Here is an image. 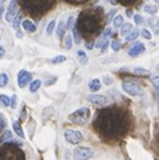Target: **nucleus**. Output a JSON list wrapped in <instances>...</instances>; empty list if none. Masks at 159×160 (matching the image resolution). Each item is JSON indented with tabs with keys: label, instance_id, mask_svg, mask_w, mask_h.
<instances>
[{
	"label": "nucleus",
	"instance_id": "15",
	"mask_svg": "<svg viewBox=\"0 0 159 160\" xmlns=\"http://www.w3.org/2000/svg\"><path fill=\"white\" fill-rule=\"evenodd\" d=\"M100 80L99 79H92L90 83H88V88H90L91 92H98L100 89Z\"/></svg>",
	"mask_w": 159,
	"mask_h": 160
},
{
	"label": "nucleus",
	"instance_id": "39",
	"mask_svg": "<svg viewBox=\"0 0 159 160\" xmlns=\"http://www.w3.org/2000/svg\"><path fill=\"white\" fill-rule=\"evenodd\" d=\"M108 44H110V40L106 39V42H104V44H103L102 48H100V51H102V52H106V49H107V47H108Z\"/></svg>",
	"mask_w": 159,
	"mask_h": 160
},
{
	"label": "nucleus",
	"instance_id": "28",
	"mask_svg": "<svg viewBox=\"0 0 159 160\" xmlns=\"http://www.w3.org/2000/svg\"><path fill=\"white\" fill-rule=\"evenodd\" d=\"M8 83V76L6 73H0V87H6Z\"/></svg>",
	"mask_w": 159,
	"mask_h": 160
},
{
	"label": "nucleus",
	"instance_id": "33",
	"mask_svg": "<svg viewBox=\"0 0 159 160\" xmlns=\"http://www.w3.org/2000/svg\"><path fill=\"white\" fill-rule=\"evenodd\" d=\"M151 82H152L154 86H155V88L159 89V75H155V76H152V78H151Z\"/></svg>",
	"mask_w": 159,
	"mask_h": 160
},
{
	"label": "nucleus",
	"instance_id": "13",
	"mask_svg": "<svg viewBox=\"0 0 159 160\" xmlns=\"http://www.w3.org/2000/svg\"><path fill=\"white\" fill-rule=\"evenodd\" d=\"M22 26L27 32H31V33L36 32V26H35L33 22H31V20H24V22L22 23Z\"/></svg>",
	"mask_w": 159,
	"mask_h": 160
},
{
	"label": "nucleus",
	"instance_id": "25",
	"mask_svg": "<svg viewBox=\"0 0 159 160\" xmlns=\"http://www.w3.org/2000/svg\"><path fill=\"white\" fill-rule=\"evenodd\" d=\"M145 11L147 13H150V15H155L158 9H156V7L154 6V4H146V6H145Z\"/></svg>",
	"mask_w": 159,
	"mask_h": 160
},
{
	"label": "nucleus",
	"instance_id": "29",
	"mask_svg": "<svg viewBox=\"0 0 159 160\" xmlns=\"http://www.w3.org/2000/svg\"><path fill=\"white\" fill-rule=\"evenodd\" d=\"M111 33H112V29L110 28V27H107L106 29L103 31V33H102V36H100V39H108L111 36Z\"/></svg>",
	"mask_w": 159,
	"mask_h": 160
},
{
	"label": "nucleus",
	"instance_id": "43",
	"mask_svg": "<svg viewBox=\"0 0 159 160\" xmlns=\"http://www.w3.org/2000/svg\"><path fill=\"white\" fill-rule=\"evenodd\" d=\"M56 82V78H52V79H49L48 82L46 83V86H49V84H52V83H55Z\"/></svg>",
	"mask_w": 159,
	"mask_h": 160
},
{
	"label": "nucleus",
	"instance_id": "20",
	"mask_svg": "<svg viewBox=\"0 0 159 160\" xmlns=\"http://www.w3.org/2000/svg\"><path fill=\"white\" fill-rule=\"evenodd\" d=\"M71 47H72V38H71V35H66V38L63 40V48L71 49Z\"/></svg>",
	"mask_w": 159,
	"mask_h": 160
},
{
	"label": "nucleus",
	"instance_id": "23",
	"mask_svg": "<svg viewBox=\"0 0 159 160\" xmlns=\"http://www.w3.org/2000/svg\"><path fill=\"white\" fill-rule=\"evenodd\" d=\"M55 27H56V22L55 20H51V22L48 23V26H47V35L48 36H51L52 32L55 31Z\"/></svg>",
	"mask_w": 159,
	"mask_h": 160
},
{
	"label": "nucleus",
	"instance_id": "3",
	"mask_svg": "<svg viewBox=\"0 0 159 160\" xmlns=\"http://www.w3.org/2000/svg\"><path fill=\"white\" fill-rule=\"evenodd\" d=\"M0 160H24V153L16 144L7 143L0 148Z\"/></svg>",
	"mask_w": 159,
	"mask_h": 160
},
{
	"label": "nucleus",
	"instance_id": "9",
	"mask_svg": "<svg viewBox=\"0 0 159 160\" xmlns=\"http://www.w3.org/2000/svg\"><path fill=\"white\" fill-rule=\"evenodd\" d=\"M31 78H32V75L28 71H26V69L19 71V73H18V86L20 88H24L29 82H31Z\"/></svg>",
	"mask_w": 159,
	"mask_h": 160
},
{
	"label": "nucleus",
	"instance_id": "46",
	"mask_svg": "<svg viewBox=\"0 0 159 160\" xmlns=\"http://www.w3.org/2000/svg\"><path fill=\"white\" fill-rule=\"evenodd\" d=\"M123 3H131V2H134V0H122Z\"/></svg>",
	"mask_w": 159,
	"mask_h": 160
},
{
	"label": "nucleus",
	"instance_id": "2",
	"mask_svg": "<svg viewBox=\"0 0 159 160\" xmlns=\"http://www.w3.org/2000/svg\"><path fill=\"white\" fill-rule=\"evenodd\" d=\"M23 7L32 15H43L54 6V0H22Z\"/></svg>",
	"mask_w": 159,
	"mask_h": 160
},
{
	"label": "nucleus",
	"instance_id": "41",
	"mask_svg": "<svg viewBox=\"0 0 159 160\" xmlns=\"http://www.w3.org/2000/svg\"><path fill=\"white\" fill-rule=\"evenodd\" d=\"M86 47H87V49H92L94 47H95V43H94V42H88Z\"/></svg>",
	"mask_w": 159,
	"mask_h": 160
},
{
	"label": "nucleus",
	"instance_id": "36",
	"mask_svg": "<svg viewBox=\"0 0 159 160\" xmlns=\"http://www.w3.org/2000/svg\"><path fill=\"white\" fill-rule=\"evenodd\" d=\"M134 20H135V24H142L143 23V18H142V15H135V16H134Z\"/></svg>",
	"mask_w": 159,
	"mask_h": 160
},
{
	"label": "nucleus",
	"instance_id": "37",
	"mask_svg": "<svg viewBox=\"0 0 159 160\" xmlns=\"http://www.w3.org/2000/svg\"><path fill=\"white\" fill-rule=\"evenodd\" d=\"M115 13H116V11H114V9H112V11L106 16V20H107V22H112V20H114L112 18H114V15H115Z\"/></svg>",
	"mask_w": 159,
	"mask_h": 160
},
{
	"label": "nucleus",
	"instance_id": "27",
	"mask_svg": "<svg viewBox=\"0 0 159 160\" xmlns=\"http://www.w3.org/2000/svg\"><path fill=\"white\" fill-rule=\"evenodd\" d=\"M66 56L64 55H58V56H55L52 60H51V63L52 64H59V63H63V62H66Z\"/></svg>",
	"mask_w": 159,
	"mask_h": 160
},
{
	"label": "nucleus",
	"instance_id": "50",
	"mask_svg": "<svg viewBox=\"0 0 159 160\" xmlns=\"http://www.w3.org/2000/svg\"><path fill=\"white\" fill-rule=\"evenodd\" d=\"M158 26H159V20H158Z\"/></svg>",
	"mask_w": 159,
	"mask_h": 160
},
{
	"label": "nucleus",
	"instance_id": "51",
	"mask_svg": "<svg viewBox=\"0 0 159 160\" xmlns=\"http://www.w3.org/2000/svg\"><path fill=\"white\" fill-rule=\"evenodd\" d=\"M156 2H159V0H156Z\"/></svg>",
	"mask_w": 159,
	"mask_h": 160
},
{
	"label": "nucleus",
	"instance_id": "24",
	"mask_svg": "<svg viewBox=\"0 0 159 160\" xmlns=\"http://www.w3.org/2000/svg\"><path fill=\"white\" fill-rule=\"evenodd\" d=\"M121 47H122V43H121V40H119V39H115V40H112V42H111V48H112L114 52L119 51Z\"/></svg>",
	"mask_w": 159,
	"mask_h": 160
},
{
	"label": "nucleus",
	"instance_id": "12",
	"mask_svg": "<svg viewBox=\"0 0 159 160\" xmlns=\"http://www.w3.org/2000/svg\"><path fill=\"white\" fill-rule=\"evenodd\" d=\"M12 132L9 129H4L0 135V144H6V143H12Z\"/></svg>",
	"mask_w": 159,
	"mask_h": 160
},
{
	"label": "nucleus",
	"instance_id": "30",
	"mask_svg": "<svg viewBox=\"0 0 159 160\" xmlns=\"http://www.w3.org/2000/svg\"><path fill=\"white\" fill-rule=\"evenodd\" d=\"M134 73H136V75H148V71L145 69V68L136 67V68H134Z\"/></svg>",
	"mask_w": 159,
	"mask_h": 160
},
{
	"label": "nucleus",
	"instance_id": "45",
	"mask_svg": "<svg viewBox=\"0 0 159 160\" xmlns=\"http://www.w3.org/2000/svg\"><path fill=\"white\" fill-rule=\"evenodd\" d=\"M3 11H4V8H3V7H0V18L3 16Z\"/></svg>",
	"mask_w": 159,
	"mask_h": 160
},
{
	"label": "nucleus",
	"instance_id": "34",
	"mask_svg": "<svg viewBox=\"0 0 159 160\" xmlns=\"http://www.w3.org/2000/svg\"><path fill=\"white\" fill-rule=\"evenodd\" d=\"M6 119H4V115L3 113H0V129H3L4 131V128H6Z\"/></svg>",
	"mask_w": 159,
	"mask_h": 160
},
{
	"label": "nucleus",
	"instance_id": "7",
	"mask_svg": "<svg viewBox=\"0 0 159 160\" xmlns=\"http://www.w3.org/2000/svg\"><path fill=\"white\" fill-rule=\"evenodd\" d=\"M64 138H66V140L68 143L79 144L83 140V135H82V132L75 131V129H67V131L64 132Z\"/></svg>",
	"mask_w": 159,
	"mask_h": 160
},
{
	"label": "nucleus",
	"instance_id": "44",
	"mask_svg": "<svg viewBox=\"0 0 159 160\" xmlns=\"http://www.w3.org/2000/svg\"><path fill=\"white\" fill-rule=\"evenodd\" d=\"M126 15H127V16H132V12H131V9H127V11H126Z\"/></svg>",
	"mask_w": 159,
	"mask_h": 160
},
{
	"label": "nucleus",
	"instance_id": "47",
	"mask_svg": "<svg viewBox=\"0 0 159 160\" xmlns=\"http://www.w3.org/2000/svg\"><path fill=\"white\" fill-rule=\"evenodd\" d=\"M155 35H159V29H156V31H155Z\"/></svg>",
	"mask_w": 159,
	"mask_h": 160
},
{
	"label": "nucleus",
	"instance_id": "49",
	"mask_svg": "<svg viewBox=\"0 0 159 160\" xmlns=\"http://www.w3.org/2000/svg\"><path fill=\"white\" fill-rule=\"evenodd\" d=\"M4 2H6V0H0V3H4Z\"/></svg>",
	"mask_w": 159,
	"mask_h": 160
},
{
	"label": "nucleus",
	"instance_id": "1",
	"mask_svg": "<svg viewBox=\"0 0 159 160\" xmlns=\"http://www.w3.org/2000/svg\"><path fill=\"white\" fill-rule=\"evenodd\" d=\"M94 127L100 132L104 138L106 136H116V135L122 131L123 123L116 115L108 113H100L96 120V123H94Z\"/></svg>",
	"mask_w": 159,
	"mask_h": 160
},
{
	"label": "nucleus",
	"instance_id": "17",
	"mask_svg": "<svg viewBox=\"0 0 159 160\" xmlns=\"http://www.w3.org/2000/svg\"><path fill=\"white\" fill-rule=\"evenodd\" d=\"M132 31V24H130V23H125L122 26V28H121V35L122 36H127L128 33H130Z\"/></svg>",
	"mask_w": 159,
	"mask_h": 160
},
{
	"label": "nucleus",
	"instance_id": "52",
	"mask_svg": "<svg viewBox=\"0 0 159 160\" xmlns=\"http://www.w3.org/2000/svg\"><path fill=\"white\" fill-rule=\"evenodd\" d=\"M0 39H2V36H0Z\"/></svg>",
	"mask_w": 159,
	"mask_h": 160
},
{
	"label": "nucleus",
	"instance_id": "18",
	"mask_svg": "<svg viewBox=\"0 0 159 160\" xmlns=\"http://www.w3.org/2000/svg\"><path fill=\"white\" fill-rule=\"evenodd\" d=\"M112 24H114V28H122V26L125 24L123 23V16L116 15V16L114 18V20H112Z\"/></svg>",
	"mask_w": 159,
	"mask_h": 160
},
{
	"label": "nucleus",
	"instance_id": "38",
	"mask_svg": "<svg viewBox=\"0 0 159 160\" xmlns=\"http://www.w3.org/2000/svg\"><path fill=\"white\" fill-rule=\"evenodd\" d=\"M74 24H75V19L71 16V18L68 19V28L69 29H74Z\"/></svg>",
	"mask_w": 159,
	"mask_h": 160
},
{
	"label": "nucleus",
	"instance_id": "5",
	"mask_svg": "<svg viewBox=\"0 0 159 160\" xmlns=\"http://www.w3.org/2000/svg\"><path fill=\"white\" fill-rule=\"evenodd\" d=\"M92 156H94V151L90 147H78L72 152L74 160H88Z\"/></svg>",
	"mask_w": 159,
	"mask_h": 160
},
{
	"label": "nucleus",
	"instance_id": "16",
	"mask_svg": "<svg viewBox=\"0 0 159 160\" xmlns=\"http://www.w3.org/2000/svg\"><path fill=\"white\" fill-rule=\"evenodd\" d=\"M12 127H13V131L16 132V135H18V136L20 138V139L26 138V135H24V131H23V128H22V126H20V123H19V122H13Z\"/></svg>",
	"mask_w": 159,
	"mask_h": 160
},
{
	"label": "nucleus",
	"instance_id": "6",
	"mask_svg": "<svg viewBox=\"0 0 159 160\" xmlns=\"http://www.w3.org/2000/svg\"><path fill=\"white\" fill-rule=\"evenodd\" d=\"M122 88H123V91H125L126 93L131 95V96H142L143 95V89L135 83L125 82L122 84Z\"/></svg>",
	"mask_w": 159,
	"mask_h": 160
},
{
	"label": "nucleus",
	"instance_id": "10",
	"mask_svg": "<svg viewBox=\"0 0 159 160\" xmlns=\"http://www.w3.org/2000/svg\"><path fill=\"white\" fill-rule=\"evenodd\" d=\"M88 102L95 104L98 107H103L108 103V98L106 95H95L94 93V95H90V96H88Z\"/></svg>",
	"mask_w": 159,
	"mask_h": 160
},
{
	"label": "nucleus",
	"instance_id": "8",
	"mask_svg": "<svg viewBox=\"0 0 159 160\" xmlns=\"http://www.w3.org/2000/svg\"><path fill=\"white\" fill-rule=\"evenodd\" d=\"M18 15H19V12H18V0H11V2H9V6L7 8L6 20L8 23H13V20Z\"/></svg>",
	"mask_w": 159,
	"mask_h": 160
},
{
	"label": "nucleus",
	"instance_id": "14",
	"mask_svg": "<svg viewBox=\"0 0 159 160\" xmlns=\"http://www.w3.org/2000/svg\"><path fill=\"white\" fill-rule=\"evenodd\" d=\"M76 58H78V62L82 64V66H86V64L88 63V56L87 53L82 51V49H79V51L76 52Z\"/></svg>",
	"mask_w": 159,
	"mask_h": 160
},
{
	"label": "nucleus",
	"instance_id": "40",
	"mask_svg": "<svg viewBox=\"0 0 159 160\" xmlns=\"http://www.w3.org/2000/svg\"><path fill=\"white\" fill-rule=\"evenodd\" d=\"M103 82H104V84H107V86H110V84L112 83V79H111L110 76H104V78H103Z\"/></svg>",
	"mask_w": 159,
	"mask_h": 160
},
{
	"label": "nucleus",
	"instance_id": "42",
	"mask_svg": "<svg viewBox=\"0 0 159 160\" xmlns=\"http://www.w3.org/2000/svg\"><path fill=\"white\" fill-rule=\"evenodd\" d=\"M4 53H6V49H4L2 46H0V59L4 58Z\"/></svg>",
	"mask_w": 159,
	"mask_h": 160
},
{
	"label": "nucleus",
	"instance_id": "4",
	"mask_svg": "<svg viewBox=\"0 0 159 160\" xmlns=\"http://www.w3.org/2000/svg\"><path fill=\"white\" fill-rule=\"evenodd\" d=\"M68 119H69V122L76 123V124H86L90 120V109L87 107H82L76 109L75 112H72L68 116Z\"/></svg>",
	"mask_w": 159,
	"mask_h": 160
},
{
	"label": "nucleus",
	"instance_id": "32",
	"mask_svg": "<svg viewBox=\"0 0 159 160\" xmlns=\"http://www.w3.org/2000/svg\"><path fill=\"white\" fill-rule=\"evenodd\" d=\"M74 38H75V43H76V44H80V36H79L78 27H76V28H74Z\"/></svg>",
	"mask_w": 159,
	"mask_h": 160
},
{
	"label": "nucleus",
	"instance_id": "22",
	"mask_svg": "<svg viewBox=\"0 0 159 160\" xmlns=\"http://www.w3.org/2000/svg\"><path fill=\"white\" fill-rule=\"evenodd\" d=\"M139 35H141V31H138V29H132V31L126 36V40L127 42H132V40H135L139 36Z\"/></svg>",
	"mask_w": 159,
	"mask_h": 160
},
{
	"label": "nucleus",
	"instance_id": "31",
	"mask_svg": "<svg viewBox=\"0 0 159 160\" xmlns=\"http://www.w3.org/2000/svg\"><path fill=\"white\" fill-rule=\"evenodd\" d=\"M141 35H142V36L145 38V39H147V40H150V39H151V32L148 31L147 28H143L142 31H141Z\"/></svg>",
	"mask_w": 159,
	"mask_h": 160
},
{
	"label": "nucleus",
	"instance_id": "35",
	"mask_svg": "<svg viewBox=\"0 0 159 160\" xmlns=\"http://www.w3.org/2000/svg\"><path fill=\"white\" fill-rule=\"evenodd\" d=\"M16 102H18L16 95H12V96H11V104H9V107H11V108H16Z\"/></svg>",
	"mask_w": 159,
	"mask_h": 160
},
{
	"label": "nucleus",
	"instance_id": "11",
	"mask_svg": "<svg viewBox=\"0 0 159 160\" xmlns=\"http://www.w3.org/2000/svg\"><path fill=\"white\" fill-rule=\"evenodd\" d=\"M146 51V48H145V44L143 43H135L134 46L128 49V55H130L131 58H136L138 55H141V53H145Z\"/></svg>",
	"mask_w": 159,
	"mask_h": 160
},
{
	"label": "nucleus",
	"instance_id": "48",
	"mask_svg": "<svg viewBox=\"0 0 159 160\" xmlns=\"http://www.w3.org/2000/svg\"><path fill=\"white\" fill-rule=\"evenodd\" d=\"M158 111H159V99H158Z\"/></svg>",
	"mask_w": 159,
	"mask_h": 160
},
{
	"label": "nucleus",
	"instance_id": "21",
	"mask_svg": "<svg viewBox=\"0 0 159 160\" xmlns=\"http://www.w3.org/2000/svg\"><path fill=\"white\" fill-rule=\"evenodd\" d=\"M66 24H64V22H60L58 26V29H56V36L58 38H62L64 33H66Z\"/></svg>",
	"mask_w": 159,
	"mask_h": 160
},
{
	"label": "nucleus",
	"instance_id": "26",
	"mask_svg": "<svg viewBox=\"0 0 159 160\" xmlns=\"http://www.w3.org/2000/svg\"><path fill=\"white\" fill-rule=\"evenodd\" d=\"M0 102H2L6 107H9V104H11V98L7 96V95H4V93H2L0 95Z\"/></svg>",
	"mask_w": 159,
	"mask_h": 160
},
{
	"label": "nucleus",
	"instance_id": "19",
	"mask_svg": "<svg viewBox=\"0 0 159 160\" xmlns=\"http://www.w3.org/2000/svg\"><path fill=\"white\" fill-rule=\"evenodd\" d=\"M42 87V82L40 80H33V82H31V86H29V92H36L39 91V88Z\"/></svg>",
	"mask_w": 159,
	"mask_h": 160
}]
</instances>
